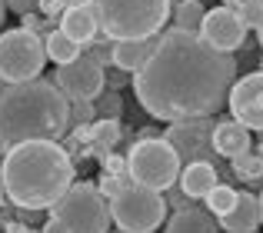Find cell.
<instances>
[{"label": "cell", "mask_w": 263, "mask_h": 233, "mask_svg": "<svg viewBox=\"0 0 263 233\" xmlns=\"http://www.w3.org/2000/svg\"><path fill=\"white\" fill-rule=\"evenodd\" d=\"M227 104L237 123H243L247 130H263V70L247 73L243 80H233Z\"/></svg>", "instance_id": "cell-12"}, {"label": "cell", "mask_w": 263, "mask_h": 233, "mask_svg": "<svg viewBox=\"0 0 263 233\" xmlns=\"http://www.w3.org/2000/svg\"><path fill=\"white\" fill-rule=\"evenodd\" d=\"M237 193H240V190H233L230 183H217V187L203 197V200H206V213H210V217H223L227 210L237 203Z\"/></svg>", "instance_id": "cell-21"}, {"label": "cell", "mask_w": 263, "mask_h": 233, "mask_svg": "<svg viewBox=\"0 0 263 233\" xmlns=\"http://www.w3.org/2000/svg\"><path fill=\"white\" fill-rule=\"evenodd\" d=\"M167 233H220V227H217V217H210L206 210L186 207V210H177L167 220Z\"/></svg>", "instance_id": "cell-18"}, {"label": "cell", "mask_w": 263, "mask_h": 233, "mask_svg": "<svg viewBox=\"0 0 263 233\" xmlns=\"http://www.w3.org/2000/svg\"><path fill=\"white\" fill-rule=\"evenodd\" d=\"M127 177H130V183L157 190V193L170 190L180 177V160H177L174 147L163 137L137 140L127 153Z\"/></svg>", "instance_id": "cell-6"}, {"label": "cell", "mask_w": 263, "mask_h": 233, "mask_svg": "<svg viewBox=\"0 0 263 233\" xmlns=\"http://www.w3.org/2000/svg\"><path fill=\"white\" fill-rule=\"evenodd\" d=\"M44 50H47V60H53L57 67H64V64H70V60L80 57V44H73L70 37H64L57 27L44 37Z\"/></svg>", "instance_id": "cell-19"}, {"label": "cell", "mask_w": 263, "mask_h": 233, "mask_svg": "<svg viewBox=\"0 0 263 233\" xmlns=\"http://www.w3.org/2000/svg\"><path fill=\"white\" fill-rule=\"evenodd\" d=\"M103 170H107V173H114V177H123V173H127V157L107 153V157H103Z\"/></svg>", "instance_id": "cell-29"}, {"label": "cell", "mask_w": 263, "mask_h": 233, "mask_svg": "<svg viewBox=\"0 0 263 233\" xmlns=\"http://www.w3.org/2000/svg\"><path fill=\"white\" fill-rule=\"evenodd\" d=\"M257 200H260V227H263V193L257 197Z\"/></svg>", "instance_id": "cell-34"}, {"label": "cell", "mask_w": 263, "mask_h": 233, "mask_svg": "<svg viewBox=\"0 0 263 233\" xmlns=\"http://www.w3.org/2000/svg\"><path fill=\"white\" fill-rule=\"evenodd\" d=\"M73 183V163L57 140H27L4 153L0 187L13 207L50 210Z\"/></svg>", "instance_id": "cell-2"}, {"label": "cell", "mask_w": 263, "mask_h": 233, "mask_svg": "<svg viewBox=\"0 0 263 233\" xmlns=\"http://www.w3.org/2000/svg\"><path fill=\"white\" fill-rule=\"evenodd\" d=\"M97 24L107 40H147L163 33L170 20V0H93Z\"/></svg>", "instance_id": "cell-4"}, {"label": "cell", "mask_w": 263, "mask_h": 233, "mask_svg": "<svg viewBox=\"0 0 263 233\" xmlns=\"http://www.w3.org/2000/svg\"><path fill=\"white\" fill-rule=\"evenodd\" d=\"M84 57H90L97 67H107L114 60V40H107L103 33H97L90 44H84Z\"/></svg>", "instance_id": "cell-23"}, {"label": "cell", "mask_w": 263, "mask_h": 233, "mask_svg": "<svg viewBox=\"0 0 263 233\" xmlns=\"http://www.w3.org/2000/svg\"><path fill=\"white\" fill-rule=\"evenodd\" d=\"M223 7H230V10H237L240 17H243L247 30L263 24V0H227Z\"/></svg>", "instance_id": "cell-22"}, {"label": "cell", "mask_w": 263, "mask_h": 233, "mask_svg": "<svg viewBox=\"0 0 263 233\" xmlns=\"http://www.w3.org/2000/svg\"><path fill=\"white\" fill-rule=\"evenodd\" d=\"M70 4H77V0H40V7H37V10H44L47 17L53 20V17H60V13H64Z\"/></svg>", "instance_id": "cell-28"}, {"label": "cell", "mask_w": 263, "mask_h": 233, "mask_svg": "<svg viewBox=\"0 0 263 233\" xmlns=\"http://www.w3.org/2000/svg\"><path fill=\"white\" fill-rule=\"evenodd\" d=\"M233 80V53L206 47L200 33L167 27L150 60L134 73V90L150 116L177 123L193 116H217V110L227 104Z\"/></svg>", "instance_id": "cell-1"}, {"label": "cell", "mask_w": 263, "mask_h": 233, "mask_svg": "<svg viewBox=\"0 0 263 233\" xmlns=\"http://www.w3.org/2000/svg\"><path fill=\"white\" fill-rule=\"evenodd\" d=\"M203 4L200 0H180L174 7V30H186V33H197L200 24H203Z\"/></svg>", "instance_id": "cell-20"}, {"label": "cell", "mask_w": 263, "mask_h": 233, "mask_svg": "<svg viewBox=\"0 0 263 233\" xmlns=\"http://www.w3.org/2000/svg\"><path fill=\"white\" fill-rule=\"evenodd\" d=\"M123 110V100H120V93L117 90H103L100 97L93 100V113H100L103 120H117Z\"/></svg>", "instance_id": "cell-24"}, {"label": "cell", "mask_w": 263, "mask_h": 233, "mask_svg": "<svg viewBox=\"0 0 263 233\" xmlns=\"http://www.w3.org/2000/svg\"><path fill=\"white\" fill-rule=\"evenodd\" d=\"M253 147V133L243 127V123H237L230 116V120H217V127H213V150H217L220 160H237V157L250 153Z\"/></svg>", "instance_id": "cell-14"}, {"label": "cell", "mask_w": 263, "mask_h": 233, "mask_svg": "<svg viewBox=\"0 0 263 233\" xmlns=\"http://www.w3.org/2000/svg\"><path fill=\"white\" fill-rule=\"evenodd\" d=\"M50 220H57L64 233H107L110 203L93 183H70L67 193L50 207Z\"/></svg>", "instance_id": "cell-5"}, {"label": "cell", "mask_w": 263, "mask_h": 233, "mask_svg": "<svg viewBox=\"0 0 263 233\" xmlns=\"http://www.w3.org/2000/svg\"><path fill=\"white\" fill-rule=\"evenodd\" d=\"M70 100L50 80L0 87V150L27 140H60L67 133Z\"/></svg>", "instance_id": "cell-3"}, {"label": "cell", "mask_w": 263, "mask_h": 233, "mask_svg": "<svg viewBox=\"0 0 263 233\" xmlns=\"http://www.w3.org/2000/svg\"><path fill=\"white\" fill-rule=\"evenodd\" d=\"M47 50L44 37L33 30H4L0 33V84H27L44 73Z\"/></svg>", "instance_id": "cell-7"}, {"label": "cell", "mask_w": 263, "mask_h": 233, "mask_svg": "<svg viewBox=\"0 0 263 233\" xmlns=\"http://www.w3.org/2000/svg\"><path fill=\"white\" fill-rule=\"evenodd\" d=\"M127 73H123V70H117V67H114V70H110V87H114V90H117V87H123V84H127Z\"/></svg>", "instance_id": "cell-31"}, {"label": "cell", "mask_w": 263, "mask_h": 233, "mask_svg": "<svg viewBox=\"0 0 263 233\" xmlns=\"http://www.w3.org/2000/svg\"><path fill=\"white\" fill-rule=\"evenodd\" d=\"M4 17H7V4L0 0V27H4Z\"/></svg>", "instance_id": "cell-33"}, {"label": "cell", "mask_w": 263, "mask_h": 233, "mask_svg": "<svg viewBox=\"0 0 263 233\" xmlns=\"http://www.w3.org/2000/svg\"><path fill=\"white\" fill-rule=\"evenodd\" d=\"M197 33L206 47H213V50H220V53H233L237 47L247 44V24L230 7H213V10H206Z\"/></svg>", "instance_id": "cell-11"}, {"label": "cell", "mask_w": 263, "mask_h": 233, "mask_svg": "<svg viewBox=\"0 0 263 233\" xmlns=\"http://www.w3.org/2000/svg\"><path fill=\"white\" fill-rule=\"evenodd\" d=\"M53 84L67 100H97L103 93V87H107V73H103V67H97L90 57L80 53L77 60L57 67Z\"/></svg>", "instance_id": "cell-10"}, {"label": "cell", "mask_w": 263, "mask_h": 233, "mask_svg": "<svg viewBox=\"0 0 263 233\" xmlns=\"http://www.w3.org/2000/svg\"><path fill=\"white\" fill-rule=\"evenodd\" d=\"M64 37H70L73 44H90V40L100 33V24H97V10H93V0H77L70 4L64 13H60V27H57Z\"/></svg>", "instance_id": "cell-13"}, {"label": "cell", "mask_w": 263, "mask_h": 233, "mask_svg": "<svg viewBox=\"0 0 263 233\" xmlns=\"http://www.w3.org/2000/svg\"><path fill=\"white\" fill-rule=\"evenodd\" d=\"M217 227L223 233H257L260 227V200L253 193H237V203L217 217Z\"/></svg>", "instance_id": "cell-15"}, {"label": "cell", "mask_w": 263, "mask_h": 233, "mask_svg": "<svg viewBox=\"0 0 263 233\" xmlns=\"http://www.w3.org/2000/svg\"><path fill=\"white\" fill-rule=\"evenodd\" d=\"M233 170L237 173H250V177H260L263 173V157H253V153H243V157H237L233 160Z\"/></svg>", "instance_id": "cell-27"}, {"label": "cell", "mask_w": 263, "mask_h": 233, "mask_svg": "<svg viewBox=\"0 0 263 233\" xmlns=\"http://www.w3.org/2000/svg\"><path fill=\"white\" fill-rule=\"evenodd\" d=\"M127 183H130V177L127 173H123V177H114V173H103L100 177V183H97V190H100V197H103V200H114V197L117 193H120V190L123 187H127Z\"/></svg>", "instance_id": "cell-26"}, {"label": "cell", "mask_w": 263, "mask_h": 233, "mask_svg": "<svg viewBox=\"0 0 263 233\" xmlns=\"http://www.w3.org/2000/svg\"><path fill=\"white\" fill-rule=\"evenodd\" d=\"M44 233H64V230H60V223H57V220H50V223L44 227Z\"/></svg>", "instance_id": "cell-32"}, {"label": "cell", "mask_w": 263, "mask_h": 233, "mask_svg": "<svg viewBox=\"0 0 263 233\" xmlns=\"http://www.w3.org/2000/svg\"><path fill=\"white\" fill-rule=\"evenodd\" d=\"M213 127H217L213 116L177 120V123L167 127L163 140L174 147L180 167H186V163H210V167H217V163H220L217 150H213Z\"/></svg>", "instance_id": "cell-9"}, {"label": "cell", "mask_w": 263, "mask_h": 233, "mask_svg": "<svg viewBox=\"0 0 263 233\" xmlns=\"http://www.w3.org/2000/svg\"><path fill=\"white\" fill-rule=\"evenodd\" d=\"M7 4V10H13V13H37V7H40V0H4Z\"/></svg>", "instance_id": "cell-30"}, {"label": "cell", "mask_w": 263, "mask_h": 233, "mask_svg": "<svg viewBox=\"0 0 263 233\" xmlns=\"http://www.w3.org/2000/svg\"><path fill=\"white\" fill-rule=\"evenodd\" d=\"M0 203H4V187H0Z\"/></svg>", "instance_id": "cell-36"}, {"label": "cell", "mask_w": 263, "mask_h": 233, "mask_svg": "<svg viewBox=\"0 0 263 233\" xmlns=\"http://www.w3.org/2000/svg\"><path fill=\"white\" fill-rule=\"evenodd\" d=\"M217 180H220L217 167H210V163H186V167H180L177 187L183 190V197L200 200V197H206L213 187H217Z\"/></svg>", "instance_id": "cell-17"}, {"label": "cell", "mask_w": 263, "mask_h": 233, "mask_svg": "<svg viewBox=\"0 0 263 233\" xmlns=\"http://www.w3.org/2000/svg\"><path fill=\"white\" fill-rule=\"evenodd\" d=\"M157 40H160V33H157V37H147V40H117L110 64L123 73H137L150 60V53L157 50Z\"/></svg>", "instance_id": "cell-16"}, {"label": "cell", "mask_w": 263, "mask_h": 233, "mask_svg": "<svg viewBox=\"0 0 263 233\" xmlns=\"http://www.w3.org/2000/svg\"><path fill=\"white\" fill-rule=\"evenodd\" d=\"M93 100H70V116H67V130L84 127V123L93 120Z\"/></svg>", "instance_id": "cell-25"}, {"label": "cell", "mask_w": 263, "mask_h": 233, "mask_svg": "<svg viewBox=\"0 0 263 233\" xmlns=\"http://www.w3.org/2000/svg\"><path fill=\"white\" fill-rule=\"evenodd\" d=\"M163 217H167L163 193L137 183H127L110 200V220L120 227V233H154L163 223Z\"/></svg>", "instance_id": "cell-8"}, {"label": "cell", "mask_w": 263, "mask_h": 233, "mask_svg": "<svg viewBox=\"0 0 263 233\" xmlns=\"http://www.w3.org/2000/svg\"><path fill=\"white\" fill-rule=\"evenodd\" d=\"M257 37H260V47H263V24L257 27Z\"/></svg>", "instance_id": "cell-35"}, {"label": "cell", "mask_w": 263, "mask_h": 233, "mask_svg": "<svg viewBox=\"0 0 263 233\" xmlns=\"http://www.w3.org/2000/svg\"><path fill=\"white\" fill-rule=\"evenodd\" d=\"M177 4H180V0H170V7H177Z\"/></svg>", "instance_id": "cell-37"}]
</instances>
